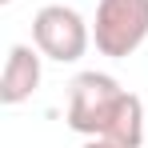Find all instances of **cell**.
Masks as SVG:
<instances>
[{"mask_svg": "<svg viewBox=\"0 0 148 148\" xmlns=\"http://www.w3.org/2000/svg\"><path fill=\"white\" fill-rule=\"evenodd\" d=\"M128 88L108 72H80L68 84V128L80 136H104Z\"/></svg>", "mask_w": 148, "mask_h": 148, "instance_id": "obj_1", "label": "cell"}, {"mask_svg": "<svg viewBox=\"0 0 148 148\" xmlns=\"http://www.w3.org/2000/svg\"><path fill=\"white\" fill-rule=\"evenodd\" d=\"M96 52L108 60H124L148 40V0H100L92 20Z\"/></svg>", "mask_w": 148, "mask_h": 148, "instance_id": "obj_2", "label": "cell"}, {"mask_svg": "<svg viewBox=\"0 0 148 148\" xmlns=\"http://www.w3.org/2000/svg\"><path fill=\"white\" fill-rule=\"evenodd\" d=\"M32 44L44 52L48 60H56V64H72V60H80L88 52L92 28L68 4H44L32 16Z\"/></svg>", "mask_w": 148, "mask_h": 148, "instance_id": "obj_3", "label": "cell"}, {"mask_svg": "<svg viewBox=\"0 0 148 148\" xmlns=\"http://www.w3.org/2000/svg\"><path fill=\"white\" fill-rule=\"evenodd\" d=\"M40 56L44 52L36 44H12L8 48V60H4V76H0V104L16 108L32 100V92L40 88Z\"/></svg>", "mask_w": 148, "mask_h": 148, "instance_id": "obj_4", "label": "cell"}, {"mask_svg": "<svg viewBox=\"0 0 148 148\" xmlns=\"http://www.w3.org/2000/svg\"><path fill=\"white\" fill-rule=\"evenodd\" d=\"M104 140H112L120 148H140L144 144V104H140L136 92L124 96V104L116 108V116H112L108 132H104Z\"/></svg>", "mask_w": 148, "mask_h": 148, "instance_id": "obj_5", "label": "cell"}, {"mask_svg": "<svg viewBox=\"0 0 148 148\" xmlns=\"http://www.w3.org/2000/svg\"><path fill=\"white\" fill-rule=\"evenodd\" d=\"M80 148H120V144H112V140H104V136H88Z\"/></svg>", "mask_w": 148, "mask_h": 148, "instance_id": "obj_6", "label": "cell"}, {"mask_svg": "<svg viewBox=\"0 0 148 148\" xmlns=\"http://www.w3.org/2000/svg\"><path fill=\"white\" fill-rule=\"evenodd\" d=\"M0 4H12V0H0Z\"/></svg>", "mask_w": 148, "mask_h": 148, "instance_id": "obj_7", "label": "cell"}]
</instances>
